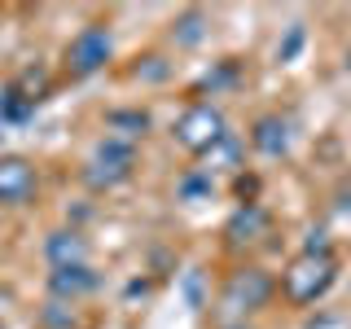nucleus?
I'll list each match as a JSON object with an SVG mask.
<instances>
[{
    "mask_svg": "<svg viewBox=\"0 0 351 329\" xmlns=\"http://www.w3.org/2000/svg\"><path fill=\"white\" fill-rule=\"evenodd\" d=\"M110 58H114V36H110V27H101V22L84 27L80 36L66 44V71L71 75H97Z\"/></svg>",
    "mask_w": 351,
    "mask_h": 329,
    "instance_id": "4",
    "label": "nucleus"
},
{
    "mask_svg": "<svg viewBox=\"0 0 351 329\" xmlns=\"http://www.w3.org/2000/svg\"><path fill=\"white\" fill-rule=\"evenodd\" d=\"M44 259H49L53 268L88 263V241H84L80 233H71V228H62V233H49V241H44Z\"/></svg>",
    "mask_w": 351,
    "mask_h": 329,
    "instance_id": "10",
    "label": "nucleus"
},
{
    "mask_svg": "<svg viewBox=\"0 0 351 329\" xmlns=\"http://www.w3.org/2000/svg\"><path fill=\"white\" fill-rule=\"evenodd\" d=\"M132 167H136V149H132V141L123 136H106L101 145L93 149V162H88V184H97V189H114V184H123Z\"/></svg>",
    "mask_w": 351,
    "mask_h": 329,
    "instance_id": "3",
    "label": "nucleus"
},
{
    "mask_svg": "<svg viewBox=\"0 0 351 329\" xmlns=\"http://www.w3.org/2000/svg\"><path fill=\"white\" fill-rule=\"evenodd\" d=\"M290 119L281 114H259L255 123H250V145H255L263 158H281V154H290Z\"/></svg>",
    "mask_w": 351,
    "mask_h": 329,
    "instance_id": "7",
    "label": "nucleus"
},
{
    "mask_svg": "<svg viewBox=\"0 0 351 329\" xmlns=\"http://www.w3.org/2000/svg\"><path fill=\"white\" fill-rule=\"evenodd\" d=\"M36 193V167L18 154H0V202L18 206Z\"/></svg>",
    "mask_w": 351,
    "mask_h": 329,
    "instance_id": "6",
    "label": "nucleus"
},
{
    "mask_svg": "<svg viewBox=\"0 0 351 329\" xmlns=\"http://www.w3.org/2000/svg\"><path fill=\"white\" fill-rule=\"evenodd\" d=\"M219 329H250L246 321H233V325H219Z\"/></svg>",
    "mask_w": 351,
    "mask_h": 329,
    "instance_id": "15",
    "label": "nucleus"
},
{
    "mask_svg": "<svg viewBox=\"0 0 351 329\" xmlns=\"http://www.w3.org/2000/svg\"><path fill=\"white\" fill-rule=\"evenodd\" d=\"M338 281V255L334 250H299L281 272V299L290 307H312L321 303Z\"/></svg>",
    "mask_w": 351,
    "mask_h": 329,
    "instance_id": "1",
    "label": "nucleus"
},
{
    "mask_svg": "<svg viewBox=\"0 0 351 329\" xmlns=\"http://www.w3.org/2000/svg\"><path fill=\"white\" fill-rule=\"evenodd\" d=\"M110 127H128V132H123V141H132V136H145L149 114H141V110H114V114H110Z\"/></svg>",
    "mask_w": 351,
    "mask_h": 329,
    "instance_id": "13",
    "label": "nucleus"
},
{
    "mask_svg": "<svg viewBox=\"0 0 351 329\" xmlns=\"http://www.w3.org/2000/svg\"><path fill=\"white\" fill-rule=\"evenodd\" d=\"M97 285H101V277H97L88 263H71V268H53L49 272V290L58 294V299H84V294H93Z\"/></svg>",
    "mask_w": 351,
    "mask_h": 329,
    "instance_id": "8",
    "label": "nucleus"
},
{
    "mask_svg": "<svg viewBox=\"0 0 351 329\" xmlns=\"http://www.w3.org/2000/svg\"><path fill=\"white\" fill-rule=\"evenodd\" d=\"M171 136H176V145H180V149L206 158L219 141H228V123H224V114H219L211 101H193L180 119H176Z\"/></svg>",
    "mask_w": 351,
    "mask_h": 329,
    "instance_id": "2",
    "label": "nucleus"
},
{
    "mask_svg": "<svg viewBox=\"0 0 351 329\" xmlns=\"http://www.w3.org/2000/svg\"><path fill=\"white\" fill-rule=\"evenodd\" d=\"M31 110H36V106H31V101L18 93L14 84H5V88H0V127H5V123H27V119H31Z\"/></svg>",
    "mask_w": 351,
    "mask_h": 329,
    "instance_id": "11",
    "label": "nucleus"
},
{
    "mask_svg": "<svg viewBox=\"0 0 351 329\" xmlns=\"http://www.w3.org/2000/svg\"><path fill=\"white\" fill-rule=\"evenodd\" d=\"M272 294H277V281L263 268H237L224 285V307L228 312H259L272 303Z\"/></svg>",
    "mask_w": 351,
    "mask_h": 329,
    "instance_id": "5",
    "label": "nucleus"
},
{
    "mask_svg": "<svg viewBox=\"0 0 351 329\" xmlns=\"http://www.w3.org/2000/svg\"><path fill=\"white\" fill-rule=\"evenodd\" d=\"M0 145H5V132H0Z\"/></svg>",
    "mask_w": 351,
    "mask_h": 329,
    "instance_id": "16",
    "label": "nucleus"
},
{
    "mask_svg": "<svg viewBox=\"0 0 351 329\" xmlns=\"http://www.w3.org/2000/svg\"><path fill=\"white\" fill-rule=\"evenodd\" d=\"M259 233H268V211H263L259 202H241L224 224V237L233 241V246H246V241H255Z\"/></svg>",
    "mask_w": 351,
    "mask_h": 329,
    "instance_id": "9",
    "label": "nucleus"
},
{
    "mask_svg": "<svg viewBox=\"0 0 351 329\" xmlns=\"http://www.w3.org/2000/svg\"><path fill=\"white\" fill-rule=\"evenodd\" d=\"M14 88L27 97L31 106H40L44 93H49V75H44V71H27V75H18V80H14Z\"/></svg>",
    "mask_w": 351,
    "mask_h": 329,
    "instance_id": "12",
    "label": "nucleus"
},
{
    "mask_svg": "<svg viewBox=\"0 0 351 329\" xmlns=\"http://www.w3.org/2000/svg\"><path fill=\"white\" fill-rule=\"evenodd\" d=\"M176 40H180V44H197V40H202V14H197V9H189V14L176 22Z\"/></svg>",
    "mask_w": 351,
    "mask_h": 329,
    "instance_id": "14",
    "label": "nucleus"
}]
</instances>
